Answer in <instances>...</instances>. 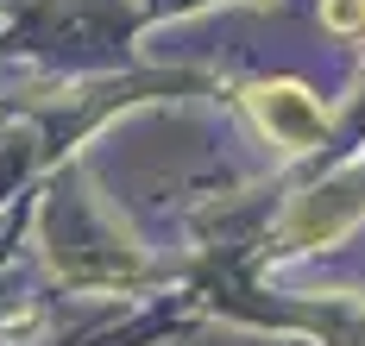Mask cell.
Instances as JSON below:
<instances>
[{
	"label": "cell",
	"instance_id": "6da1fadb",
	"mask_svg": "<svg viewBox=\"0 0 365 346\" xmlns=\"http://www.w3.org/2000/svg\"><path fill=\"white\" fill-rule=\"evenodd\" d=\"M359 221H365V164H353L334 183H322V189H309L296 201L290 221H284V239L290 246H334L340 233H353Z\"/></svg>",
	"mask_w": 365,
	"mask_h": 346
},
{
	"label": "cell",
	"instance_id": "7a4b0ae2",
	"mask_svg": "<svg viewBox=\"0 0 365 346\" xmlns=\"http://www.w3.org/2000/svg\"><path fill=\"white\" fill-rule=\"evenodd\" d=\"M246 108H252V120L284 145V152H315V145L328 139V108H322L302 82H290V76L258 82L252 95H246Z\"/></svg>",
	"mask_w": 365,
	"mask_h": 346
},
{
	"label": "cell",
	"instance_id": "3957f363",
	"mask_svg": "<svg viewBox=\"0 0 365 346\" xmlns=\"http://www.w3.org/2000/svg\"><path fill=\"white\" fill-rule=\"evenodd\" d=\"M322 26L340 38H359L365 32V0H322Z\"/></svg>",
	"mask_w": 365,
	"mask_h": 346
}]
</instances>
